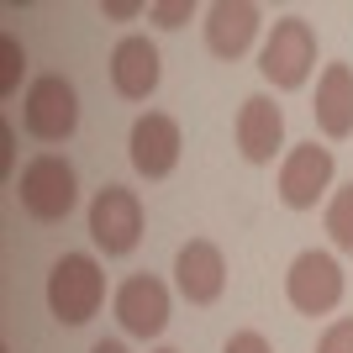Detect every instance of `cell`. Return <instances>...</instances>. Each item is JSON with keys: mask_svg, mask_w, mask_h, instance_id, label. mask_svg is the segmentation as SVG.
Segmentation results:
<instances>
[{"mask_svg": "<svg viewBox=\"0 0 353 353\" xmlns=\"http://www.w3.org/2000/svg\"><path fill=\"white\" fill-rule=\"evenodd\" d=\"M327 237H332V248L353 253V185H338V195L327 201Z\"/></svg>", "mask_w": 353, "mask_h": 353, "instance_id": "cell-15", "label": "cell"}, {"mask_svg": "<svg viewBox=\"0 0 353 353\" xmlns=\"http://www.w3.org/2000/svg\"><path fill=\"white\" fill-rule=\"evenodd\" d=\"M105 301V269L90 253H63L48 269V311L59 327H85Z\"/></svg>", "mask_w": 353, "mask_h": 353, "instance_id": "cell-2", "label": "cell"}, {"mask_svg": "<svg viewBox=\"0 0 353 353\" xmlns=\"http://www.w3.org/2000/svg\"><path fill=\"white\" fill-rule=\"evenodd\" d=\"M174 285L190 306H211L227 290V259L211 237H190L185 248L174 253Z\"/></svg>", "mask_w": 353, "mask_h": 353, "instance_id": "cell-10", "label": "cell"}, {"mask_svg": "<svg viewBox=\"0 0 353 353\" xmlns=\"http://www.w3.org/2000/svg\"><path fill=\"white\" fill-rule=\"evenodd\" d=\"M90 353H127V343H117V338H101V343H95Z\"/></svg>", "mask_w": 353, "mask_h": 353, "instance_id": "cell-22", "label": "cell"}, {"mask_svg": "<svg viewBox=\"0 0 353 353\" xmlns=\"http://www.w3.org/2000/svg\"><path fill=\"white\" fill-rule=\"evenodd\" d=\"M143 11H148L143 0H101V16H105V21H137Z\"/></svg>", "mask_w": 353, "mask_h": 353, "instance_id": "cell-20", "label": "cell"}, {"mask_svg": "<svg viewBox=\"0 0 353 353\" xmlns=\"http://www.w3.org/2000/svg\"><path fill=\"white\" fill-rule=\"evenodd\" d=\"M332 174H338L332 148H322L316 137H311V143H295L280 159V201L290 211H311L327 190H332Z\"/></svg>", "mask_w": 353, "mask_h": 353, "instance_id": "cell-7", "label": "cell"}, {"mask_svg": "<svg viewBox=\"0 0 353 353\" xmlns=\"http://www.w3.org/2000/svg\"><path fill=\"white\" fill-rule=\"evenodd\" d=\"M285 301L301 316H332L343 306V264L322 248L295 253L290 269H285Z\"/></svg>", "mask_w": 353, "mask_h": 353, "instance_id": "cell-5", "label": "cell"}, {"mask_svg": "<svg viewBox=\"0 0 353 353\" xmlns=\"http://www.w3.org/2000/svg\"><path fill=\"white\" fill-rule=\"evenodd\" d=\"M316 69V27L306 16H280L259 48V74L274 90H301Z\"/></svg>", "mask_w": 353, "mask_h": 353, "instance_id": "cell-3", "label": "cell"}, {"mask_svg": "<svg viewBox=\"0 0 353 353\" xmlns=\"http://www.w3.org/2000/svg\"><path fill=\"white\" fill-rule=\"evenodd\" d=\"M21 69H27V53L16 37H0V95H16L21 85Z\"/></svg>", "mask_w": 353, "mask_h": 353, "instance_id": "cell-16", "label": "cell"}, {"mask_svg": "<svg viewBox=\"0 0 353 353\" xmlns=\"http://www.w3.org/2000/svg\"><path fill=\"white\" fill-rule=\"evenodd\" d=\"M16 201L32 221H63L79 206V174L63 153H37L16 174Z\"/></svg>", "mask_w": 353, "mask_h": 353, "instance_id": "cell-1", "label": "cell"}, {"mask_svg": "<svg viewBox=\"0 0 353 353\" xmlns=\"http://www.w3.org/2000/svg\"><path fill=\"white\" fill-rule=\"evenodd\" d=\"M21 127L37 143H69L79 127V90L63 74H37L21 95Z\"/></svg>", "mask_w": 353, "mask_h": 353, "instance_id": "cell-4", "label": "cell"}, {"mask_svg": "<svg viewBox=\"0 0 353 353\" xmlns=\"http://www.w3.org/2000/svg\"><path fill=\"white\" fill-rule=\"evenodd\" d=\"M311 117H316L322 137H332V143L353 137V69H348V63H327V69H322Z\"/></svg>", "mask_w": 353, "mask_h": 353, "instance_id": "cell-14", "label": "cell"}, {"mask_svg": "<svg viewBox=\"0 0 353 353\" xmlns=\"http://www.w3.org/2000/svg\"><path fill=\"white\" fill-rule=\"evenodd\" d=\"M316 353H353V316L327 322V332L316 338Z\"/></svg>", "mask_w": 353, "mask_h": 353, "instance_id": "cell-18", "label": "cell"}, {"mask_svg": "<svg viewBox=\"0 0 353 353\" xmlns=\"http://www.w3.org/2000/svg\"><path fill=\"white\" fill-rule=\"evenodd\" d=\"M117 322L127 338H159L163 327H169V311H174V301H169V285L159 280V274H127V280L117 285Z\"/></svg>", "mask_w": 353, "mask_h": 353, "instance_id": "cell-9", "label": "cell"}, {"mask_svg": "<svg viewBox=\"0 0 353 353\" xmlns=\"http://www.w3.org/2000/svg\"><path fill=\"white\" fill-rule=\"evenodd\" d=\"M90 237L105 259H127L143 243V201L127 185H101L90 201Z\"/></svg>", "mask_w": 353, "mask_h": 353, "instance_id": "cell-6", "label": "cell"}, {"mask_svg": "<svg viewBox=\"0 0 353 353\" xmlns=\"http://www.w3.org/2000/svg\"><path fill=\"white\" fill-rule=\"evenodd\" d=\"M190 16H195L190 0H159V6H148V21H153V27H163V32H179Z\"/></svg>", "mask_w": 353, "mask_h": 353, "instance_id": "cell-17", "label": "cell"}, {"mask_svg": "<svg viewBox=\"0 0 353 353\" xmlns=\"http://www.w3.org/2000/svg\"><path fill=\"white\" fill-rule=\"evenodd\" d=\"M259 27H264V11L253 0H216V6H206V48L227 63H237L253 48Z\"/></svg>", "mask_w": 353, "mask_h": 353, "instance_id": "cell-12", "label": "cell"}, {"mask_svg": "<svg viewBox=\"0 0 353 353\" xmlns=\"http://www.w3.org/2000/svg\"><path fill=\"white\" fill-rule=\"evenodd\" d=\"M221 353H274V348H269V338H264V332L243 327V332H232V338L221 343Z\"/></svg>", "mask_w": 353, "mask_h": 353, "instance_id": "cell-19", "label": "cell"}, {"mask_svg": "<svg viewBox=\"0 0 353 353\" xmlns=\"http://www.w3.org/2000/svg\"><path fill=\"white\" fill-rule=\"evenodd\" d=\"M11 143H16L11 127H0V169H11Z\"/></svg>", "mask_w": 353, "mask_h": 353, "instance_id": "cell-21", "label": "cell"}, {"mask_svg": "<svg viewBox=\"0 0 353 353\" xmlns=\"http://www.w3.org/2000/svg\"><path fill=\"white\" fill-rule=\"evenodd\" d=\"M179 148H185V137L169 111H143L127 132V159L143 179H169L179 169Z\"/></svg>", "mask_w": 353, "mask_h": 353, "instance_id": "cell-8", "label": "cell"}, {"mask_svg": "<svg viewBox=\"0 0 353 353\" xmlns=\"http://www.w3.org/2000/svg\"><path fill=\"white\" fill-rule=\"evenodd\" d=\"M232 137H237V153L248 163H274V153L285 148V111L269 95H248L237 105Z\"/></svg>", "mask_w": 353, "mask_h": 353, "instance_id": "cell-11", "label": "cell"}, {"mask_svg": "<svg viewBox=\"0 0 353 353\" xmlns=\"http://www.w3.org/2000/svg\"><path fill=\"white\" fill-rule=\"evenodd\" d=\"M159 353H174V348H159Z\"/></svg>", "mask_w": 353, "mask_h": 353, "instance_id": "cell-23", "label": "cell"}, {"mask_svg": "<svg viewBox=\"0 0 353 353\" xmlns=\"http://www.w3.org/2000/svg\"><path fill=\"white\" fill-rule=\"evenodd\" d=\"M159 79H163V59L148 37L132 32V37H121L111 48V90H117L121 101H148L159 90Z\"/></svg>", "mask_w": 353, "mask_h": 353, "instance_id": "cell-13", "label": "cell"}]
</instances>
